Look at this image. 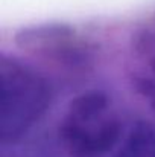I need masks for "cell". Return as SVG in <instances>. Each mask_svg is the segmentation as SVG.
I'll return each mask as SVG.
<instances>
[{"label": "cell", "mask_w": 155, "mask_h": 157, "mask_svg": "<svg viewBox=\"0 0 155 157\" xmlns=\"http://www.w3.org/2000/svg\"><path fill=\"white\" fill-rule=\"evenodd\" d=\"M125 114L105 89L73 96L56 124V142L65 157H109L125 137Z\"/></svg>", "instance_id": "obj_1"}, {"label": "cell", "mask_w": 155, "mask_h": 157, "mask_svg": "<svg viewBox=\"0 0 155 157\" xmlns=\"http://www.w3.org/2000/svg\"><path fill=\"white\" fill-rule=\"evenodd\" d=\"M55 99L52 81L17 55L0 59V142L20 144L46 117Z\"/></svg>", "instance_id": "obj_2"}, {"label": "cell", "mask_w": 155, "mask_h": 157, "mask_svg": "<svg viewBox=\"0 0 155 157\" xmlns=\"http://www.w3.org/2000/svg\"><path fill=\"white\" fill-rule=\"evenodd\" d=\"M17 46L65 75H81L91 69L93 51L82 37L65 25H43L17 35Z\"/></svg>", "instance_id": "obj_3"}, {"label": "cell", "mask_w": 155, "mask_h": 157, "mask_svg": "<svg viewBox=\"0 0 155 157\" xmlns=\"http://www.w3.org/2000/svg\"><path fill=\"white\" fill-rule=\"evenodd\" d=\"M111 157H155V124L137 121Z\"/></svg>", "instance_id": "obj_4"}, {"label": "cell", "mask_w": 155, "mask_h": 157, "mask_svg": "<svg viewBox=\"0 0 155 157\" xmlns=\"http://www.w3.org/2000/svg\"><path fill=\"white\" fill-rule=\"evenodd\" d=\"M129 87L138 101L155 116V55L131 70Z\"/></svg>", "instance_id": "obj_5"}]
</instances>
